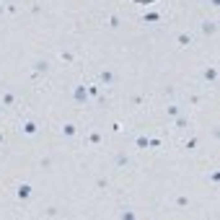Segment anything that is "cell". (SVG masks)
<instances>
[{"instance_id":"6da1fadb","label":"cell","mask_w":220,"mask_h":220,"mask_svg":"<svg viewBox=\"0 0 220 220\" xmlns=\"http://www.w3.org/2000/svg\"><path fill=\"white\" fill-rule=\"evenodd\" d=\"M24 130L29 132V135H34V132H36V124H34V122H26V124H24Z\"/></svg>"},{"instance_id":"7a4b0ae2","label":"cell","mask_w":220,"mask_h":220,"mask_svg":"<svg viewBox=\"0 0 220 220\" xmlns=\"http://www.w3.org/2000/svg\"><path fill=\"white\" fill-rule=\"evenodd\" d=\"M205 31L212 34V31H215V24H212V21H205Z\"/></svg>"},{"instance_id":"3957f363","label":"cell","mask_w":220,"mask_h":220,"mask_svg":"<svg viewBox=\"0 0 220 220\" xmlns=\"http://www.w3.org/2000/svg\"><path fill=\"white\" fill-rule=\"evenodd\" d=\"M189 42H192V39H189V36H187V34H181V36H179V44H181V47H187V44H189Z\"/></svg>"},{"instance_id":"277c9868","label":"cell","mask_w":220,"mask_h":220,"mask_svg":"<svg viewBox=\"0 0 220 220\" xmlns=\"http://www.w3.org/2000/svg\"><path fill=\"white\" fill-rule=\"evenodd\" d=\"M18 194H21V197H29V194H31V187H21Z\"/></svg>"},{"instance_id":"5b68a950","label":"cell","mask_w":220,"mask_h":220,"mask_svg":"<svg viewBox=\"0 0 220 220\" xmlns=\"http://www.w3.org/2000/svg\"><path fill=\"white\" fill-rule=\"evenodd\" d=\"M135 3H140V5H150V3H156V0H135Z\"/></svg>"}]
</instances>
